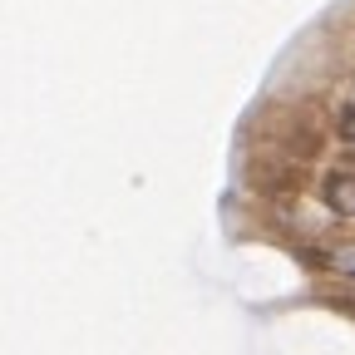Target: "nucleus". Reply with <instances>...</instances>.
<instances>
[{
    "mask_svg": "<svg viewBox=\"0 0 355 355\" xmlns=\"http://www.w3.org/2000/svg\"><path fill=\"white\" fill-rule=\"evenodd\" d=\"M326 202L340 212H355V178H331L326 183Z\"/></svg>",
    "mask_w": 355,
    "mask_h": 355,
    "instance_id": "obj_1",
    "label": "nucleus"
},
{
    "mask_svg": "<svg viewBox=\"0 0 355 355\" xmlns=\"http://www.w3.org/2000/svg\"><path fill=\"white\" fill-rule=\"evenodd\" d=\"M340 128H345V139H350V144H355V119H345V123H340Z\"/></svg>",
    "mask_w": 355,
    "mask_h": 355,
    "instance_id": "obj_2",
    "label": "nucleus"
}]
</instances>
